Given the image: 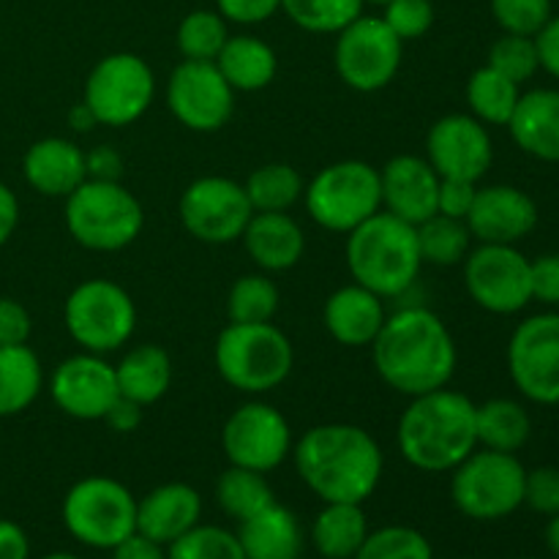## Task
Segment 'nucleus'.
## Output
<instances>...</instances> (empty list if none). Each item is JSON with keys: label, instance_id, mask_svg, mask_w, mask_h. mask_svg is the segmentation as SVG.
I'll use <instances>...</instances> for the list:
<instances>
[{"label": "nucleus", "instance_id": "nucleus-56", "mask_svg": "<svg viewBox=\"0 0 559 559\" xmlns=\"http://www.w3.org/2000/svg\"><path fill=\"white\" fill-rule=\"evenodd\" d=\"M69 126L74 131H80V134H87V131H93L98 126V118L93 115V109L87 107L85 102L74 104V107L69 109Z\"/></svg>", "mask_w": 559, "mask_h": 559}, {"label": "nucleus", "instance_id": "nucleus-7", "mask_svg": "<svg viewBox=\"0 0 559 559\" xmlns=\"http://www.w3.org/2000/svg\"><path fill=\"white\" fill-rule=\"evenodd\" d=\"M304 205L317 227L349 235L382 211L380 169L360 158L328 164L306 183Z\"/></svg>", "mask_w": 559, "mask_h": 559}, {"label": "nucleus", "instance_id": "nucleus-36", "mask_svg": "<svg viewBox=\"0 0 559 559\" xmlns=\"http://www.w3.org/2000/svg\"><path fill=\"white\" fill-rule=\"evenodd\" d=\"M415 229H418V246L420 257H424V265L426 262L437 267L462 265L467 260L469 249H473L475 238L469 233L467 222H462V218L435 213V216L426 218Z\"/></svg>", "mask_w": 559, "mask_h": 559}, {"label": "nucleus", "instance_id": "nucleus-54", "mask_svg": "<svg viewBox=\"0 0 559 559\" xmlns=\"http://www.w3.org/2000/svg\"><path fill=\"white\" fill-rule=\"evenodd\" d=\"M0 559H31V540L16 522L0 519Z\"/></svg>", "mask_w": 559, "mask_h": 559}, {"label": "nucleus", "instance_id": "nucleus-2", "mask_svg": "<svg viewBox=\"0 0 559 559\" xmlns=\"http://www.w3.org/2000/svg\"><path fill=\"white\" fill-rule=\"evenodd\" d=\"M295 469L322 502L364 506L385 469L380 442L355 424H322L304 431L293 445Z\"/></svg>", "mask_w": 559, "mask_h": 559}, {"label": "nucleus", "instance_id": "nucleus-16", "mask_svg": "<svg viewBox=\"0 0 559 559\" xmlns=\"http://www.w3.org/2000/svg\"><path fill=\"white\" fill-rule=\"evenodd\" d=\"M289 420L273 404L246 402L235 409L222 429V448L229 464L257 473H273L293 456Z\"/></svg>", "mask_w": 559, "mask_h": 559}, {"label": "nucleus", "instance_id": "nucleus-12", "mask_svg": "<svg viewBox=\"0 0 559 559\" xmlns=\"http://www.w3.org/2000/svg\"><path fill=\"white\" fill-rule=\"evenodd\" d=\"M404 41L382 16L360 14L336 33L333 66L338 80L358 93H377L396 80L402 69Z\"/></svg>", "mask_w": 559, "mask_h": 559}, {"label": "nucleus", "instance_id": "nucleus-18", "mask_svg": "<svg viewBox=\"0 0 559 559\" xmlns=\"http://www.w3.org/2000/svg\"><path fill=\"white\" fill-rule=\"evenodd\" d=\"M426 162L440 178L478 183L495 162V142L489 126L469 112H451L437 120L426 136Z\"/></svg>", "mask_w": 559, "mask_h": 559}, {"label": "nucleus", "instance_id": "nucleus-33", "mask_svg": "<svg viewBox=\"0 0 559 559\" xmlns=\"http://www.w3.org/2000/svg\"><path fill=\"white\" fill-rule=\"evenodd\" d=\"M467 107L473 118H478L484 126H508L513 118V109H516L519 85L513 80H508L506 74H500L491 66H480L469 74L467 80Z\"/></svg>", "mask_w": 559, "mask_h": 559}, {"label": "nucleus", "instance_id": "nucleus-50", "mask_svg": "<svg viewBox=\"0 0 559 559\" xmlns=\"http://www.w3.org/2000/svg\"><path fill=\"white\" fill-rule=\"evenodd\" d=\"M85 169L87 180H120L126 173V162L120 156L118 147L112 145H96L93 151L85 153Z\"/></svg>", "mask_w": 559, "mask_h": 559}, {"label": "nucleus", "instance_id": "nucleus-15", "mask_svg": "<svg viewBox=\"0 0 559 559\" xmlns=\"http://www.w3.org/2000/svg\"><path fill=\"white\" fill-rule=\"evenodd\" d=\"M464 265L467 295L491 314H519L533 300L530 260L516 246L480 243L469 249Z\"/></svg>", "mask_w": 559, "mask_h": 559}, {"label": "nucleus", "instance_id": "nucleus-43", "mask_svg": "<svg viewBox=\"0 0 559 559\" xmlns=\"http://www.w3.org/2000/svg\"><path fill=\"white\" fill-rule=\"evenodd\" d=\"M491 16L502 33L535 36L551 20V0H489Z\"/></svg>", "mask_w": 559, "mask_h": 559}, {"label": "nucleus", "instance_id": "nucleus-49", "mask_svg": "<svg viewBox=\"0 0 559 559\" xmlns=\"http://www.w3.org/2000/svg\"><path fill=\"white\" fill-rule=\"evenodd\" d=\"M33 331V320L25 306L14 298H0V347L27 344Z\"/></svg>", "mask_w": 559, "mask_h": 559}, {"label": "nucleus", "instance_id": "nucleus-5", "mask_svg": "<svg viewBox=\"0 0 559 559\" xmlns=\"http://www.w3.org/2000/svg\"><path fill=\"white\" fill-rule=\"evenodd\" d=\"M213 364L229 388L249 396L276 391L295 366V349L287 333L273 322H229L216 338Z\"/></svg>", "mask_w": 559, "mask_h": 559}, {"label": "nucleus", "instance_id": "nucleus-55", "mask_svg": "<svg viewBox=\"0 0 559 559\" xmlns=\"http://www.w3.org/2000/svg\"><path fill=\"white\" fill-rule=\"evenodd\" d=\"M20 224V200L5 183H0V249L11 240Z\"/></svg>", "mask_w": 559, "mask_h": 559}, {"label": "nucleus", "instance_id": "nucleus-22", "mask_svg": "<svg viewBox=\"0 0 559 559\" xmlns=\"http://www.w3.org/2000/svg\"><path fill=\"white\" fill-rule=\"evenodd\" d=\"M385 320V298L355 282L331 293V298L325 300V309H322L325 331L331 333L333 342L349 349L371 347Z\"/></svg>", "mask_w": 559, "mask_h": 559}, {"label": "nucleus", "instance_id": "nucleus-11", "mask_svg": "<svg viewBox=\"0 0 559 559\" xmlns=\"http://www.w3.org/2000/svg\"><path fill=\"white\" fill-rule=\"evenodd\" d=\"M156 96V74L145 58L134 52H112L98 60L85 80L82 102L93 109L98 126L136 123Z\"/></svg>", "mask_w": 559, "mask_h": 559}, {"label": "nucleus", "instance_id": "nucleus-46", "mask_svg": "<svg viewBox=\"0 0 559 559\" xmlns=\"http://www.w3.org/2000/svg\"><path fill=\"white\" fill-rule=\"evenodd\" d=\"M475 194H478V183H473V180L442 178L440 194H437V213L451 218H462L464 222L469 207H473Z\"/></svg>", "mask_w": 559, "mask_h": 559}, {"label": "nucleus", "instance_id": "nucleus-57", "mask_svg": "<svg viewBox=\"0 0 559 559\" xmlns=\"http://www.w3.org/2000/svg\"><path fill=\"white\" fill-rule=\"evenodd\" d=\"M549 527H546V546L551 549V555L559 557V513L555 516H549Z\"/></svg>", "mask_w": 559, "mask_h": 559}, {"label": "nucleus", "instance_id": "nucleus-45", "mask_svg": "<svg viewBox=\"0 0 559 559\" xmlns=\"http://www.w3.org/2000/svg\"><path fill=\"white\" fill-rule=\"evenodd\" d=\"M524 506L535 513H559V467H538L524 478Z\"/></svg>", "mask_w": 559, "mask_h": 559}, {"label": "nucleus", "instance_id": "nucleus-38", "mask_svg": "<svg viewBox=\"0 0 559 559\" xmlns=\"http://www.w3.org/2000/svg\"><path fill=\"white\" fill-rule=\"evenodd\" d=\"M178 49L183 60L213 63L229 38V22L216 9H197L180 20Z\"/></svg>", "mask_w": 559, "mask_h": 559}, {"label": "nucleus", "instance_id": "nucleus-13", "mask_svg": "<svg viewBox=\"0 0 559 559\" xmlns=\"http://www.w3.org/2000/svg\"><path fill=\"white\" fill-rule=\"evenodd\" d=\"M178 216L186 233L207 246H227L240 240L246 224L254 216L243 183L224 175H205L191 180L178 202Z\"/></svg>", "mask_w": 559, "mask_h": 559}, {"label": "nucleus", "instance_id": "nucleus-6", "mask_svg": "<svg viewBox=\"0 0 559 559\" xmlns=\"http://www.w3.org/2000/svg\"><path fill=\"white\" fill-rule=\"evenodd\" d=\"M66 229L91 251H120L145 227L142 202L120 180H85L66 197Z\"/></svg>", "mask_w": 559, "mask_h": 559}, {"label": "nucleus", "instance_id": "nucleus-23", "mask_svg": "<svg viewBox=\"0 0 559 559\" xmlns=\"http://www.w3.org/2000/svg\"><path fill=\"white\" fill-rule=\"evenodd\" d=\"M27 186L49 200H66L87 180L85 151L66 136H44L27 147L22 158Z\"/></svg>", "mask_w": 559, "mask_h": 559}, {"label": "nucleus", "instance_id": "nucleus-9", "mask_svg": "<svg viewBox=\"0 0 559 559\" xmlns=\"http://www.w3.org/2000/svg\"><path fill=\"white\" fill-rule=\"evenodd\" d=\"M60 513L71 538L87 549L112 551L120 540L136 533V497L129 486L107 475L76 480Z\"/></svg>", "mask_w": 559, "mask_h": 559}, {"label": "nucleus", "instance_id": "nucleus-10", "mask_svg": "<svg viewBox=\"0 0 559 559\" xmlns=\"http://www.w3.org/2000/svg\"><path fill=\"white\" fill-rule=\"evenodd\" d=\"M69 336L85 353L109 355L129 344L136 331V306L129 289L109 278H87L76 284L63 306Z\"/></svg>", "mask_w": 559, "mask_h": 559}, {"label": "nucleus", "instance_id": "nucleus-29", "mask_svg": "<svg viewBox=\"0 0 559 559\" xmlns=\"http://www.w3.org/2000/svg\"><path fill=\"white\" fill-rule=\"evenodd\" d=\"M213 63L235 93L265 91L278 74L276 49L262 38L251 36V33L229 36Z\"/></svg>", "mask_w": 559, "mask_h": 559}, {"label": "nucleus", "instance_id": "nucleus-53", "mask_svg": "<svg viewBox=\"0 0 559 559\" xmlns=\"http://www.w3.org/2000/svg\"><path fill=\"white\" fill-rule=\"evenodd\" d=\"M112 559H167V546L145 538L142 533H131L112 549Z\"/></svg>", "mask_w": 559, "mask_h": 559}, {"label": "nucleus", "instance_id": "nucleus-41", "mask_svg": "<svg viewBox=\"0 0 559 559\" xmlns=\"http://www.w3.org/2000/svg\"><path fill=\"white\" fill-rule=\"evenodd\" d=\"M167 559H246L238 533L213 524H197L175 544L167 546Z\"/></svg>", "mask_w": 559, "mask_h": 559}, {"label": "nucleus", "instance_id": "nucleus-42", "mask_svg": "<svg viewBox=\"0 0 559 559\" xmlns=\"http://www.w3.org/2000/svg\"><path fill=\"white\" fill-rule=\"evenodd\" d=\"M486 66L497 69L513 80L516 85L533 80L540 69L538 47H535V36H519V33H502L489 49V60Z\"/></svg>", "mask_w": 559, "mask_h": 559}, {"label": "nucleus", "instance_id": "nucleus-39", "mask_svg": "<svg viewBox=\"0 0 559 559\" xmlns=\"http://www.w3.org/2000/svg\"><path fill=\"white\" fill-rule=\"evenodd\" d=\"M364 5V0H282V11L293 25L306 33H331V36L358 20Z\"/></svg>", "mask_w": 559, "mask_h": 559}, {"label": "nucleus", "instance_id": "nucleus-52", "mask_svg": "<svg viewBox=\"0 0 559 559\" xmlns=\"http://www.w3.org/2000/svg\"><path fill=\"white\" fill-rule=\"evenodd\" d=\"M535 47H538L540 69L549 71L559 80V16H551L538 33H535Z\"/></svg>", "mask_w": 559, "mask_h": 559}, {"label": "nucleus", "instance_id": "nucleus-35", "mask_svg": "<svg viewBox=\"0 0 559 559\" xmlns=\"http://www.w3.org/2000/svg\"><path fill=\"white\" fill-rule=\"evenodd\" d=\"M216 502L229 519L240 524L246 519L257 516L260 511H265L267 506H273L276 495H273L265 473L229 464L216 480Z\"/></svg>", "mask_w": 559, "mask_h": 559}, {"label": "nucleus", "instance_id": "nucleus-8", "mask_svg": "<svg viewBox=\"0 0 559 559\" xmlns=\"http://www.w3.org/2000/svg\"><path fill=\"white\" fill-rule=\"evenodd\" d=\"M451 475L453 506L475 522H500L524 506L527 469L516 453L475 448Z\"/></svg>", "mask_w": 559, "mask_h": 559}, {"label": "nucleus", "instance_id": "nucleus-21", "mask_svg": "<svg viewBox=\"0 0 559 559\" xmlns=\"http://www.w3.org/2000/svg\"><path fill=\"white\" fill-rule=\"evenodd\" d=\"M440 180L426 156H413V153L393 156L380 169L382 211L418 227L437 213Z\"/></svg>", "mask_w": 559, "mask_h": 559}, {"label": "nucleus", "instance_id": "nucleus-31", "mask_svg": "<svg viewBox=\"0 0 559 559\" xmlns=\"http://www.w3.org/2000/svg\"><path fill=\"white\" fill-rule=\"evenodd\" d=\"M44 388V369L27 344L0 347V418L25 413Z\"/></svg>", "mask_w": 559, "mask_h": 559}, {"label": "nucleus", "instance_id": "nucleus-26", "mask_svg": "<svg viewBox=\"0 0 559 559\" xmlns=\"http://www.w3.org/2000/svg\"><path fill=\"white\" fill-rule=\"evenodd\" d=\"M506 129L511 131L519 151L538 162L559 164V91L535 87L522 93Z\"/></svg>", "mask_w": 559, "mask_h": 559}, {"label": "nucleus", "instance_id": "nucleus-27", "mask_svg": "<svg viewBox=\"0 0 559 559\" xmlns=\"http://www.w3.org/2000/svg\"><path fill=\"white\" fill-rule=\"evenodd\" d=\"M238 540L246 559H300L304 555V527L282 502L240 522Z\"/></svg>", "mask_w": 559, "mask_h": 559}, {"label": "nucleus", "instance_id": "nucleus-17", "mask_svg": "<svg viewBox=\"0 0 559 559\" xmlns=\"http://www.w3.org/2000/svg\"><path fill=\"white\" fill-rule=\"evenodd\" d=\"M167 107L180 126L197 134L224 129L235 112V91L216 63L180 60L167 82Z\"/></svg>", "mask_w": 559, "mask_h": 559}, {"label": "nucleus", "instance_id": "nucleus-60", "mask_svg": "<svg viewBox=\"0 0 559 559\" xmlns=\"http://www.w3.org/2000/svg\"><path fill=\"white\" fill-rule=\"evenodd\" d=\"M519 559H535V557H519Z\"/></svg>", "mask_w": 559, "mask_h": 559}, {"label": "nucleus", "instance_id": "nucleus-3", "mask_svg": "<svg viewBox=\"0 0 559 559\" xmlns=\"http://www.w3.org/2000/svg\"><path fill=\"white\" fill-rule=\"evenodd\" d=\"M473 399L453 388L409 399L396 426L404 462L420 473H453L478 448Z\"/></svg>", "mask_w": 559, "mask_h": 559}, {"label": "nucleus", "instance_id": "nucleus-14", "mask_svg": "<svg viewBox=\"0 0 559 559\" xmlns=\"http://www.w3.org/2000/svg\"><path fill=\"white\" fill-rule=\"evenodd\" d=\"M508 374L524 399L559 404V314L544 311L519 322L508 342Z\"/></svg>", "mask_w": 559, "mask_h": 559}, {"label": "nucleus", "instance_id": "nucleus-34", "mask_svg": "<svg viewBox=\"0 0 559 559\" xmlns=\"http://www.w3.org/2000/svg\"><path fill=\"white\" fill-rule=\"evenodd\" d=\"M254 213H287L304 200L306 180L293 164L271 162L257 167L243 183Z\"/></svg>", "mask_w": 559, "mask_h": 559}, {"label": "nucleus", "instance_id": "nucleus-25", "mask_svg": "<svg viewBox=\"0 0 559 559\" xmlns=\"http://www.w3.org/2000/svg\"><path fill=\"white\" fill-rule=\"evenodd\" d=\"M243 249L262 273H284L304 260V227L289 213H254L246 224Z\"/></svg>", "mask_w": 559, "mask_h": 559}, {"label": "nucleus", "instance_id": "nucleus-1", "mask_svg": "<svg viewBox=\"0 0 559 559\" xmlns=\"http://www.w3.org/2000/svg\"><path fill=\"white\" fill-rule=\"evenodd\" d=\"M371 360L388 388L413 399L451 385L459 349L451 328L426 306L388 314L371 344Z\"/></svg>", "mask_w": 559, "mask_h": 559}, {"label": "nucleus", "instance_id": "nucleus-24", "mask_svg": "<svg viewBox=\"0 0 559 559\" xmlns=\"http://www.w3.org/2000/svg\"><path fill=\"white\" fill-rule=\"evenodd\" d=\"M202 519V497L189 484H162L136 500V533L169 546Z\"/></svg>", "mask_w": 559, "mask_h": 559}, {"label": "nucleus", "instance_id": "nucleus-37", "mask_svg": "<svg viewBox=\"0 0 559 559\" xmlns=\"http://www.w3.org/2000/svg\"><path fill=\"white\" fill-rule=\"evenodd\" d=\"M282 306V293L267 273H246L229 287L227 320L229 322H273Z\"/></svg>", "mask_w": 559, "mask_h": 559}, {"label": "nucleus", "instance_id": "nucleus-32", "mask_svg": "<svg viewBox=\"0 0 559 559\" xmlns=\"http://www.w3.org/2000/svg\"><path fill=\"white\" fill-rule=\"evenodd\" d=\"M478 448L500 453H516L527 445L533 435V418L527 407L513 399H489L475 409Z\"/></svg>", "mask_w": 559, "mask_h": 559}, {"label": "nucleus", "instance_id": "nucleus-20", "mask_svg": "<svg viewBox=\"0 0 559 559\" xmlns=\"http://www.w3.org/2000/svg\"><path fill=\"white\" fill-rule=\"evenodd\" d=\"M464 222L478 243L516 246L538 227V205L516 186H484Z\"/></svg>", "mask_w": 559, "mask_h": 559}, {"label": "nucleus", "instance_id": "nucleus-40", "mask_svg": "<svg viewBox=\"0 0 559 559\" xmlns=\"http://www.w3.org/2000/svg\"><path fill=\"white\" fill-rule=\"evenodd\" d=\"M353 559H435V549L420 530L391 524L366 535Z\"/></svg>", "mask_w": 559, "mask_h": 559}, {"label": "nucleus", "instance_id": "nucleus-59", "mask_svg": "<svg viewBox=\"0 0 559 559\" xmlns=\"http://www.w3.org/2000/svg\"><path fill=\"white\" fill-rule=\"evenodd\" d=\"M364 3H371V5H380V9H385V5L391 3V0H364Z\"/></svg>", "mask_w": 559, "mask_h": 559}, {"label": "nucleus", "instance_id": "nucleus-47", "mask_svg": "<svg viewBox=\"0 0 559 559\" xmlns=\"http://www.w3.org/2000/svg\"><path fill=\"white\" fill-rule=\"evenodd\" d=\"M533 300L544 306H559V254H544L530 262Z\"/></svg>", "mask_w": 559, "mask_h": 559}, {"label": "nucleus", "instance_id": "nucleus-44", "mask_svg": "<svg viewBox=\"0 0 559 559\" xmlns=\"http://www.w3.org/2000/svg\"><path fill=\"white\" fill-rule=\"evenodd\" d=\"M382 20L402 41H415L435 25V5L431 0H391L382 9Z\"/></svg>", "mask_w": 559, "mask_h": 559}, {"label": "nucleus", "instance_id": "nucleus-28", "mask_svg": "<svg viewBox=\"0 0 559 559\" xmlns=\"http://www.w3.org/2000/svg\"><path fill=\"white\" fill-rule=\"evenodd\" d=\"M115 380L123 399L151 407L173 385V358L162 344H136L115 366Z\"/></svg>", "mask_w": 559, "mask_h": 559}, {"label": "nucleus", "instance_id": "nucleus-19", "mask_svg": "<svg viewBox=\"0 0 559 559\" xmlns=\"http://www.w3.org/2000/svg\"><path fill=\"white\" fill-rule=\"evenodd\" d=\"M49 396L55 407L69 418L104 420L120 396L115 366L107 364L104 355L82 349L80 355H71L55 366L49 377Z\"/></svg>", "mask_w": 559, "mask_h": 559}, {"label": "nucleus", "instance_id": "nucleus-58", "mask_svg": "<svg viewBox=\"0 0 559 559\" xmlns=\"http://www.w3.org/2000/svg\"><path fill=\"white\" fill-rule=\"evenodd\" d=\"M41 559H82V557L71 555V551H52V555H44Z\"/></svg>", "mask_w": 559, "mask_h": 559}, {"label": "nucleus", "instance_id": "nucleus-51", "mask_svg": "<svg viewBox=\"0 0 559 559\" xmlns=\"http://www.w3.org/2000/svg\"><path fill=\"white\" fill-rule=\"evenodd\" d=\"M142 418H145V407L131 399L118 396V402L109 407V413L104 415V424L115 431V435H131L142 426Z\"/></svg>", "mask_w": 559, "mask_h": 559}, {"label": "nucleus", "instance_id": "nucleus-30", "mask_svg": "<svg viewBox=\"0 0 559 559\" xmlns=\"http://www.w3.org/2000/svg\"><path fill=\"white\" fill-rule=\"evenodd\" d=\"M369 519L358 502H325L311 524V544L325 559H353L369 535Z\"/></svg>", "mask_w": 559, "mask_h": 559}, {"label": "nucleus", "instance_id": "nucleus-4", "mask_svg": "<svg viewBox=\"0 0 559 559\" xmlns=\"http://www.w3.org/2000/svg\"><path fill=\"white\" fill-rule=\"evenodd\" d=\"M349 276L380 298H399L407 293L424 267L415 224L380 211L347 235L344 246Z\"/></svg>", "mask_w": 559, "mask_h": 559}, {"label": "nucleus", "instance_id": "nucleus-48", "mask_svg": "<svg viewBox=\"0 0 559 559\" xmlns=\"http://www.w3.org/2000/svg\"><path fill=\"white\" fill-rule=\"evenodd\" d=\"M216 11L235 25H260L282 11V0H216Z\"/></svg>", "mask_w": 559, "mask_h": 559}]
</instances>
